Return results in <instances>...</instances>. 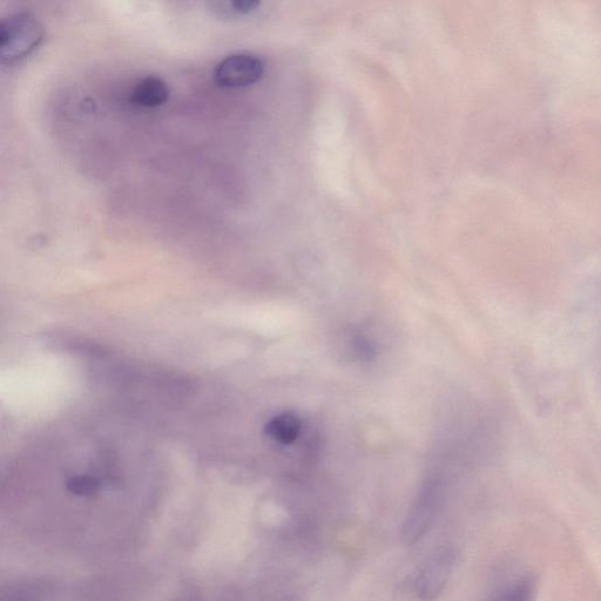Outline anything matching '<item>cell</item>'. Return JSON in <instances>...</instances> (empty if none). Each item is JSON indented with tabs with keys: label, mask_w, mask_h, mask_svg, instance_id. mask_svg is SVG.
<instances>
[{
	"label": "cell",
	"mask_w": 601,
	"mask_h": 601,
	"mask_svg": "<svg viewBox=\"0 0 601 601\" xmlns=\"http://www.w3.org/2000/svg\"><path fill=\"white\" fill-rule=\"evenodd\" d=\"M447 488V478L441 472H432L424 479L401 526L405 544H416L427 535L443 508Z\"/></svg>",
	"instance_id": "1"
},
{
	"label": "cell",
	"mask_w": 601,
	"mask_h": 601,
	"mask_svg": "<svg viewBox=\"0 0 601 601\" xmlns=\"http://www.w3.org/2000/svg\"><path fill=\"white\" fill-rule=\"evenodd\" d=\"M43 27L30 13L0 17V63L15 64L37 49Z\"/></svg>",
	"instance_id": "2"
},
{
	"label": "cell",
	"mask_w": 601,
	"mask_h": 601,
	"mask_svg": "<svg viewBox=\"0 0 601 601\" xmlns=\"http://www.w3.org/2000/svg\"><path fill=\"white\" fill-rule=\"evenodd\" d=\"M458 553L451 546H441L418 567L410 589L416 601H437L454 576Z\"/></svg>",
	"instance_id": "3"
},
{
	"label": "cell",
	"mask_w": 601,
	"mask_h": 601,
	"mask_svg": "<svg viewBox=\"0 0 601 601\" xmlns=\"http://www.w3.org/2000/svg\"><path fill=\"white\" fill-rule=\"evenodd\" d=\"M265 65L253 54L239 53L229 56L216 66L214 79L225 89H242L262 78Z\"/></svg>",
	"instance_id": "4"
},
{
	"label": "cell",
	"mask_w": 601,
	"mask_h": 601,
	"mask_svg": "<svg viewBox=\"0 0 601 601\" xmlns=\"http://www.w3.org/2000/svg\"><path fill=\"white\" fill-rule=\"evenodd\" d=\"M170 97V90L164 80L157 77L141 79L131 93L133 104L153 108L164 105Z\"/></svg>",
	"instance_id": "5"
},
{
	"label": "cell",
	"mask_w": 601,
	"mask_h": 601,
	"mask_svg": "<svg viewBox=\"0 0 601 601\" xmlns=\"http://www.w3.org/2000/svg\"><path fill=\"white\" fill-rule=\"evenodd\" d=\"M538 583L532 575L513 578L510 582L499 587L486 601H536Z\"/></svg>",
	"instance_id": "6"
},
{
	"label": "cell",
	"mask_w": 601,
	"mask_h": 601,
	"mask_svg": "<svg viewBox=\"0 0 601 601\" xmlns=\"http://www.w3.org/2000/svg\"><path fill=\"white\" fill-rule=\"evenodd\" d=\"M301 432V422L293 414H282L266 425V434L281 444L293 443Z\"/></svg>",
	"instance_id": "7"
},
{
	"label": "cell",
	"mask_w": 601,
	"mask_h": 601,
	"mask_svg": "<svg viewBox=\"0 0 601 601\" xmlns=\"http://www.w3.org/2000/svg\"><path fill=\"white\" fill-rule=\"evenodd\" d=\"M261 6L260 2L254 0H238V2L216 3L213 11L221 17L235 18L251 15Z\"/></svg>",
	"instance_id": "8"
},
{
	"label": "cell",
	"mask_w": 601,
	"mask_h": 601,
	"mask_svg": "<svg viewBox=\"0 0 601 601\" xmlns=\"http://www.w3.org/2000/svg\"><path fill=\"white\" fill-rule=\"evenodd\" d=\"M100 481L91 475L73 476L67 481L66 488L72 495L78 497H92L100 490Z\"/></svg>",
	"instance_id": "9"
}]
</instances>
